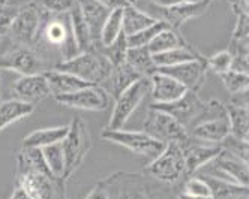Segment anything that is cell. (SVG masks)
<instances>
[{
	"label": "cell",
	"instance_id": "6da1fadb",
	"mask_svg": "<svg viewBox=\"0 0 249 199\" xmlns=\"http://www.w3.org/2000/svg\"><path fill=\"white\" fill-rule=\"evenodd\" d=\"M17 186L32 199H68L65 180L53 175L41 149H21L17 154Z\"/></svg>",
	"mask_w": 249,
	"mask_h": 199
},
{
	"label": "cell",
	"instance_id": "7a4b0ae2",
	"mask_svg": "<svg viewBox=\"0 0 249 199\" xmlns=\"http://www.w3.org/2000/svg\"><path fill=\"white\" fill-rule=\"evenodd\" d=\"M110 199H171V192L156 180L131 172H116L101 182Z\"/></svg>",
	"mask_w": 249,
	"mask_h": 199
},
{
	"label": "cell",
	"instance_id": "3957f363",
	"mask_svg": "<svg viewBox=\"0 0 249 199\" xmlns=\"http://www.w3.org/2000/svg\"><path fill=\"white\" fill-rule=\"evenodd\" d=\"M186 131L189 138H195V141L221 144L230 135L227 106L215 99L204 103L201 113L195 117Z\"/></svg>",
	"mask_w": 249,
	"mask_h": 199
},
{
	"label": "cell",
	"instance_id": "277c9868",
	"mask_svg": "<svg viewBox=\"0 0 249 199\" xmlns=\"http://www.w3.org/2000/svg\"><path fill=\"white\" fill-rule=\"evenodd\" d=\"M51 69L66 72L89 84L99 85L110 78L113 65L96 47H92L90 50L78 52L72 59L56 63Z\"/></svg>",
	"mask_w": 249,
	"mask_h": 199
},
{
	"label": "cell",
	"instance_id": "5b68a950",
	"mask_svg": "<svg viewBox=\"0 0 249 199\" xmlns=\"http://www.w3.org/2000/svg\"><path fill=\"white\" fill-rule=\"evenodd\" d=\"M41 42H44L42 50L50 48L59 52L62 57L60 62L77 56L80 51L74 39L72 29H71L69 14H47L35 45ZM42 50H39L38 52H41Z\"/></svg>",
	"mask_w": 249,
	"mask_h": 199
},
{
	"label": "cell",
	"instance_id": "8992f818",
	"mask_svg": "<svg viewBox=\"0 0 249 199\" xmlns=\"http://www.w3.org/2000/svg\"><path fill=\"white\" fill-rule=\"evenodd\" d=\"M90 146L92 139L86 121L80 117H75L68 126V133L62 141V149L65 156V182L81 166L89 150H90Z\"/></svg>",
	"mask_w": 249,
	"mask_h": 199
},
{
	"label": "cell",
	"instance_id": "52a82bcc",
	"mask_svg": "<svg viewBox=\"0 0 249 199\" xmlns=\"http://www.w3.org/2000/svg\"><path fill=\"white\" fill-rule=\"evenodd\" d=\"M0 69L14 70L24 77L44 74L51 69V66L36 48L12 44L5 52L0 54Z\"/></svg>",
	"mask_w": 249,
	"mask_h": 199
},
{
	"label": "cell",
	"instance_id": "ba28073f",
	"mask_svg": "<svg viewBox=\"0 0 249 199\" xmlns=\"http://www.w3.org/2000/svg\"><path fill=\"white\" fill-rule=\"evenodd\" d=\"M45 17L47 12L42 11L36 2H30L18 8V12H17L8 32L12 42L26 47H35Z\"/></svg>",
	"mask_w": 249,
	"mask_h": 199
},
{
	"label": "cell",
	"instance_id": "9c48e42d",
	"mask_svg": "<svg viewBox=\"0 0 249 199\" xmlns=\"http://www.w3.org/2000/svg\"><path fill=\"white\" fill-rule=\"evenodd\" d=\"M147 177L159 183L173 184L185 175V159L179 144L170 142L165 146L162 153L156 156L144 168Z\"/></svg>",
	"mask_w": 249,
	"mask_h": 199
},
{
	"label": "cell",
	"instance_id": "30bf717a",
	"mask_svg": "<svg viewBox=\"0 0 249 199\" xmlns=\"http://www.w3.org/2000/svg\"><path fill=\"white\" fill-rule=\"evenodd\" d=\"M150 90L149 78H141L126 88L122 95L116 98V103L108 121V131H120L124 128L126 121L132 117L135 110L144 99L146 93Z\"/></svg>",
	"mask_w": 249,
	"mask_h": 199
},
{
	"label": "cell",
	"instance_id": "8fae6325",
	"mask_svg": "<svg viewBox=\"0 0 249 199\" xmlns=\"http://www.w3.org/2000/svg\"><path fill=\"white\" fill-rule=\"evenodd\" d=\"M143 132L152 136L153 139L161 141L164 144L174 142V144H179V146H183L189 139V133L186 128H183V126L177 120H174L171 116L162 111H158L155 108H150V111L144 121Z\"/></svg>",
	"mask_w": 249,
	"mask_h": 199
},
{
	"label": "cell",
	"instance_id": "7c38bea8",
	"mask_svg": "<svg viewBox=\"0 0 249 199\" xmlns=\"http://www.w3.org/2000/svg\"><path fill=\"white\" fill-rule=\"evenodd\" d=\"M102 138L110 142L119 144V146L131 150L135 154L146 156L152 160L156 156L161 154L167 146V144H164L161 141L153 139L143 131L138 132V131H124V129H120V131L105 129L102 132Z\"/></svg>",
	"mask_w": 249,
	"mask_h": 199
},
{
	"label": "cell",
	"instance_id": "4fadbf2b",
	"mask_svg": "<svg viewBox=\"0 0 249 199\" xmlns=\"http://www.w3.org/2000/svg\"><path fill=\"white\" fill-rule=\"evenodd\" d=\"M60 105L86 111H105L110 106V93L101 85H90L78 92L54 98Z\"/></svg>",
	"mask_w": 249,
	"mask_h": 199
},
{
	"label": "cell",
	"instance_id": "5bb4252c",
	"mask_svg": "<svg viewBox=\"0 0 249 199\" xmlns=\"http://www.w3.org/2000/svg\"><path fill=\"white\" fill-rule=\"evenodd\" d=\"M213 0H197V2H189V3H182L176 6H158L153 3V11L156 15L153 18L159 21H164L173 29H179L182 24H185L189 20L204 15Z\"/></svg>",
	"mask_w": 249,
	"mask_h": 199
},
{
	"label": "cell",
	"instance_id": "9a60e30c",
	"mask_svg": "<svg viewBox=\"0 0 249 199\" xmlns=\"http://www.w3.org/2000/svg\"><path fill=\"white\" fill-rule=\"evenodd\" d=\"M159 72L174 78L177 83H180L189 92L197 93L198 90L204 85L206 77H207V66H206V59H198L186 62L177 66H170V67H158Z\"/></svg>",
	"mask_w": 249,
	"mask_h": 199
},
{
	"label": "cell",
	"instance_id": "2e32d148",
	"mask_svg": "<svg viewBox=\"0 0 249 199\" xmlns=\"http://www.w3.org/2000/svg\"><path fill=\"white\" fill-rule=\"evenodd\" d=\"M204 106V102L198 98L195 92H188L174 102L170 103H153L150 108H155L158 111H162L168 116H171L174 120L179 121L183 128L188 129V126L195 120Z\"/></svg>",
	"mask_w": 249,
	"mask_h": 199
},
{
	"label": "cell",
	"instance_id": "e0dca14e",
	"mask_svg": "<svg viewBox=\"0 0 249 199\" xmlns=\"http://www.w3.org/2000/svg\"><path fill=\"white\" fill-rule=\"evenodd\" d=\"M210 164H213V169H212V174H207V175L248 187L249 168L246 162H243L242 159L222 150L219 156L213 162H210Z\"/></svg>",
	"mask_w": 249,
	"mask_h": 199
},
{
	"label": "cell",
	"instance_id": "ac0fdd59",
	"mask_svg": "<svg viewBox=\"0 0 249 199\" xmlns=\"http://www.w3.org/2000/svg\"><path fill=\"white\" fill-rule=\"evenodd\" d=\"M180 147L185 159V174L188 175H192L203 166L209 165L222 151L221 144H207L201 141L191 142V138Z\"/></svg>",
	"mask_w": 249,
	"mask_h": 199
},
{
	"label": "cell",
	"instance_id": "d6986e66",
	"mask_svg": "<svg viewBox=\"0 0 249 199\" xmlns=\"http://www.w3.org/2000/svg\"><path fill=\"white\" fill-rule=\"evenodd\" d=\"M12 92L15 95L14 99H18L24 103L36 105L51 96L48 83L44 74L39 75H24L20 77L12 85Z\"/></svg>",
	"mask_w": 249,
	"mask_h": 199
},
{
	"label": "cell",
	"instance_id": "ffe728a7",
	"mask_svg": "<svg viewBox=\"0 0 249 199\" xmlns=\"http://www.w3.org/2000/svg\"><path fill=\"white\" fill-rule=\"evenodd\" d=\"M150 83V92L155 103H170L177 99H180L188 90L177 83L174 78L162 74V72L156 70L153 75L149 77Z\"/></svg>",
	"mask_w": 249,
	"mask_h": 199
},
{
	"label": "cell",
	"instance_id": "44dd1931",
	"mask_svg": "<svg viewBox=\"0 0 249 199\" xmlns=\"http://www.w3.org/2000/svg\"><path fill=\"white\" fill-rule=\"evenodd\" d=\"M77 6L80 8L84 20L89 26V30H90L93 47L99 45L101 29L111 11L102 6L99 2H96V0H77Z\"/></svg>",
	"mask_w": 249,
	"mask_h": 199
},
{
	"label": "cell",
	"instance_id": "7402d4cb",
	"mask_svg": "<svg viewBox=\"0 0 249 199\" xmlns=\"http://www.w3.org/2000/svg\"><path fill=\"white\" fill-rule=\"evenodd\" d=\"M44 77L48 83L50 92L53 96H62V95H69L78 92L81 88L90 87L93 84H89L74 75L66 74V72L62 70H56V69H50L47 72H44Z\"/></svg>",
	"mask_w": 249,
	"mask_h": 199
},
{
	"label": "cell",
	"instance_id": "603a6c76",
	"mask_svg": "<svg viewBox=\"0 0 249 199\" xmlns=\"http://www.w3.org/2000/svg\"><path fill=\"white\" fill-rule=\"evenodd\" d=\"M209 190H210V199H248L249 190L245 186L236 184V183H230L225 180L212 177L207 174L200 175Z\"/></svg>",
	"mask_w": 249,
	"mask_h": 199
},
{
	"label": "cell",
	"instance_id": "cb8c5ba5",
	"mask_svg": "<svg viewBox=\"0 0 249 199\" xmlns=\"http://www.w3.org/2000/svg\"><path fill=\"white\" fill-rule=\"evenodd\" d=\"M68 133V126H56V128H45L30 132L23 139L24 149H44L56 142H62Z\"/></svg>",
	"mask_w": 249,
	"mask_h": 199
},
{
	"label": "cell",
	"instance_id": "d4e9b609",
	"mask_svg": "<svg viewBox=\"0 0 249 199\" xmlns=\"http://www.w3.org/2000/svg\"><path fill=\"white\" fill-rule=\"evenodd\" d=\"M158 20L149 12L141 11L137 5H128L123 8V33L124 36L135 34L141 30L155 24Z\"/></svg>",
	"mask_w": 249,
	"mask_h": 199
},
{
	"label": "cell",
	"instance_id": "484cf974",
	"mask_svg": "<svg viewBox=\"0 0 249 199\" xmlns=\"http://www.w3.org/2000/svg\"><path fill=\"white\" fill-rule=\"evenodd\" d=\"M35 111V106L24 103L18 99H9L0 102V132L12 123L29 117Z\"/></svg>",
	"mask_w": 249,
	"mask_h": 199
},
{
	"label": "cell",
	"instance_id": "4316f807",
	"mask_svg": "<svg viewBox=\"0 0 249 199\" xmlns=\"http://www.w3.org/2000/svg\"><path fill=\"white\" fill-rule=\"evenodd\" d=\"M124 62H126L137 74H140L143 78H149L158 70L147 47L128 48L126 56H124Z\"/></svg>",
	"mask_w": 249,
	"mask_h": 199
},
{
	"label": "cell",
	"instance_id": "83f0119b",
	"mask_svg": "<svg viewBox=\"0 0 249 199\" xmlns=\"http://www.w3.org/2000/svg\"><path fill=\"white\" fill-rule=\"evenodd\" d=\"M140 74L126 63V62H122L116 66H113L111 69V74H110V84H111V92L113 96L117 98L119 95H122L124 90L129 88L134 83H137L138 80H141Z\"/></svg>",
	"mask_w": 249,
	"mask_h": 199
},
{
	"label": "cell",
	"instance_id": "f1b7e54d",
	"mask_svg": "<svg viewBox=\"0 0 249 199\" xmlns=\"http://www.w3.org/2000/svg\"><path fill=\"white\" fill-rule=\"evenodd\" d=\"M228 113L230 123V135L239 138L242 141H248L249 138V111L248 106H234L225 105Z\"/></svg>",
	"mask_w": 249,
	"mask_h": 199
},
{
	"label": "cell",
	"instance_id": "f546056e",
	"mask_svg": "<svg viewBox=\"0 0 249 199\" xmlns=\"http://www.w3.org/2000/svg\"><path fill=\"white\" fill-rule=\"evenodd\" d=\"M153 62L156 67H170V66H177L186 62L192 60H198L203 59V56L195 52L191 47H180V48H174L161 54H153Z\"/></svg>",
	"mask_w": 249,
	"mask_h": 199
},
{
	"label": "cell",
	"instance_id": "4dcf8cb0",
	"mask_svg": "<svg viewBox=\"0 0 249 199\" xmlns=\"http://www.w3.org/2000/svg\"><path fill=\"white\" fill-rule=\"evenodd\" d=\"M69 20H71V29H72V34L75 44L78 47V51H86L90 50L93 47V41H92V34L90 30H89V26L84 20V17L80 11V8L75 5L69 12Z\"/></svg>",
	"mask_w": 249,
	"mask_h": 199
},
{
	"label": "cell",
	"instance_id": "1f68e13d",
	"mask_svg": "<svg viewBox=\"0 0 249 199\" xmlns=\"http://www.w3.org/2000/svg\"><path fill=\"white\" fill-rule=\"evenodd\" d=\"M180 47H189V45L185 42V39L176 29L167 27L155 36L153 41L147 45V50L153 56V54H161V52H165L174 48H180Z\"/></svg>",
	"mask_w": 249,
	"mask_h": 199
},
{
	"label": "cell",
	"instance_id": "d6a6232c",
	"mask_svg": "<svg viewBox=\"0 0 249 199\" xmlns=\"http://www.w3.org/2000/svg\"><path fill=\"white\" fill-rule=\"evenodd\" d=\"M123 32V9H114L107 17V20L101 29L99 47H110ZM98 47V45H96Z\"/></svg>",
	"mask_w": 249,
	"mask_h": 199
},
{
	"label": "cell",
	"instance_id": "836d02e7",
	"mask_svg": "<svg viewBox=\"0 0 249 199\" xmlns=\"http://www.w3.org/2000/svg\"><path fill=\"white\" fill-rule=\"evenodd\" d=\"M42 150L45 164L48 169L51 171L53 175H56L59 178H63V171H65V156H63V149H62V142L51 144L47 146Z\"/></svg>",
	"mask_w": 249,
	"mask_h": 199
},
{
	"label": "cell",
	"instance_id": "e575fe53",
	"mask_svg": "<svg viewBox=\"0 0 249 199\" xmlns=\"http://www.w3.org/2000/svg\"><path fill=\"white\" fill-rule=\"evenodd\" d=\"M170 27L168 24H165L164 21H156L155 24L149 26L147 29L144 30H141L135 34H131V36H126V44H128V48H137V47H147L155 36L159 33V32H162L164 29Z\"/></svg>",
	"mask_w": 249,
	"mask_h": 199
},
{
	"label": "cell",
	"instance_id": "d590c367",
	"mask_svg": "<svg viewBox=\"0 0 249 199\" xmlns=\"http://www.w3.org/2000/svg\"><path fill=\"white\" fill-rule=\"evenodd\" d=\"M219 77H221L224 87L230 92V95L248 92V87H249V75L248 74L230 69V70L224 72V74H221Z\"/></svg>",
	"mask_w": 249,
	"mask_h": 199
},
{
	"label": "cell",
	"instance_id": "8d00e7d4",
	"mask_svg": "<svg viewBox=\"0 0 249 199\" xmlns=\"http://www.w3.org/2000/svg\"><path fill=\"white\" fill-rule=\"evenodd\" d=\"M104 56L108 59L111 62L113 66L124 62V56H126V51H128V44H126V36H124V33L122 32V34L119 36V38L110 45V47H96Z\"/></svg>",
	"mask_w": 249,
	"mask_h": 199
},
{
	"label": "cell",
	"instance_id": "74e56055",
	"mask_svg": "<svg viewBox=\"0 0 249 199\" xmlns=\"http://www.w3.org/2000/svg\"><path fill=\"white\" fill-rule=\"evenodd\" d=\"M231 63H233V56L228 50L219 51L216 54H213L209 59H206V66L207 70L215 72V74L221 75L224 72L231 69Z\"/></svg>",
	"mask_w": 249,
	"mask_h": 199
},
{
	"label": "cell",
	"instance_id": "f35d334b",
	"mask_svg": "<svg viewBox=\"0 0 249 199\" xmlns=\"http://www.w3.org/2000/svg\"><path fill=\"white\" fill-rule=\"evenodd\" d=\"M221 147H222V150L231 153L233 156L242 159L243 162H246V164H248V154H249V144H248V141H242L239 138H234V136L228 135L221 142Z\"/></svg>",
	"mask_w": 249,
	"mask_h": 199
},
{
	"label": "cell",
	"instance_id": "ab89813d",
	"mask_svg": "<svg viewBox=\"0 0 249 199\" xmlns=\"http://www.w3.org/2000/svg\"><path fill=\"white\" fill-rule=\"evenodd\" d=\"M38 6L47 14H69L77 0H36Z\"/></svg>",
	"mask_w": 249,
	"mask_h": 199
},
{
	"label": "cell",
	"instance_id": "60d3db41",
	"mask_svg": "<svg viewBox=\"0 0 249 199\" xmlns=\"http://www.w3.org/2000/svg\"><path fill=\"white\" fill-rule=\"evenodd\" d=\"M183 192L191 196H198V198H210V190L206 184V182L201 177H191L185 183Z\"/></svg>",
	"mask_w": 249,
	"mask_h": 199
},
{
	"label": "cell",
	"instance_id": "b9f144b4",
	"mask_svg": "<svg viewBox=\"0 0 249 199\" xmlns=\"http://www.w3.org/2000/svg\"><path fill=\"white\" fill-rule=\"evenodd\" d=\"M17 12H18V8L17 6L0 5V36H2V38L5 34H8Z\"/></svg>",
	"mask_w": 249,
	"mask_h": 199
},
{
	"label": "cell",
	"instance_id": "7bdbcfd3",
	"mask_svg": "<svg viewBox=\"0 0 249 199\" xmlns=\"http://www.w3.org/2000/svg\"><path fill=\"white\" fill-rule=\"evenodd\" d=\"M84 199H110V198H108V193H107L105 186L99 182L90 192H89V195Z\"/></svg>",
	"mask_w": 249,
	"mask_h": 199
},
{
	"label": "cell",
	"instance_id": "ee69618b",
	"mask_svg": "<svg viewBox=\"0 0 249 199\" xmlns=\"http://www.w3.org/2000/svg\"><path fill=\"white\" fill-rule=\"evenodd\" d=\"M102 6H105L108 11H114V9H123L126 8L129 3L126 0H96Z\"/></svg>",
	"mask_w": 249,
	"mask_h": 199
},
{
	"label": "cell",
	"instance_id": "f6af8a7d",
	"mask_svg": "<svg viewBox=\"0 0 249 199\" xmlns=\"http://www.w3.org/2000/svg\"><path fill=\"white\" fill-rule=\"evenodd\" d=\"M230 105L234 106H248V92H240L236 95H231Z\"/></svg>",
	"mask_w": 249,
	"mask_h": 199
},
{
	"label": "cell",
	"instance_id": "bcb514c9",
	"mask_svg": "<svg viewBox=\"0 0 249 199\" xmlns=\"http://www.w3.org/2000/svg\"><path fill=\"white\" fill-rule=\"evenodd\" d=\"M189 2H197V0H155V5H158V6H176V5L189 3Z\"/></svg>",
	"mask_w": 249,
	"mask_h": 199
},
{
	"label": "cell",
	"instance_id": "7dc6e473",
	"mask_svg": "<svg viewBox=\"0 0 249 199\" xmlns=\"http://www.w3.org/2000/svg\"><path fill=\"white\" fill-rule=\"evenodd\" d=\"M9 199H32L21 187H18V186H17L15 187V190H14V193L11 195V198Z\"/></svg>",
	"mask_w": 249,
	"mask_h": 199
},
{
	"label": "cell",
	"instance_id": "c3c4849f",
	"mask_svg": "<svg viewBox=\"0 0 249 199\" xmlns=\"http://www.w3.org/2000/svg\"><path fill=\"white\" fill-rule=\"evenodd\" d=\"M177 199H210V198H198V196H191L185 192L179 193V196H177Z\"/></svg>",
	"mask_w": 249,
	"mask_h": 199
},
{
	"label": "cell",
	"instance_id": "681fc988",
	"mask_svg": "<svg viewBox=\"0 0 249 199\" xmlns=\"http://www.w3.org/2000/svg\"><path fill=\"white\" fill-rule=\"evenodd\" d=\"M126 2H128L129 5H137V2H138V0H126Z\"/></svg>",
	"mask_w": 249,
	"mask_h": 199
},
{
	"label": "cell",
	"instance_id": "f907efd6",
	"mask_svg": "<svg viewBox=\"0 0 249 199\" xmlns=\"http://www.w3.org/2000/svg\"><path fill=\"white\" fill-rule=\"evenodd\" d=\"M9 0H0V5H8Z\"/></svg>",
	"mask_w": 249,
	"mask_h": 199
},
{
	"label": "cell",
	"instance_id": "816d5d0a",
	"mask_svg": "<svg viewBox=\"0 0 249 199\" xmlns=\"http://www.w3.org/2000/svg\"><path fill=\"white\" fill-rule=\"evenodd\" d=\"M0 42H2V36H0Z\"/></svg>",
	"mask_w": 249,
	"mask_h": 199
},
{
	"label": "cell",
	"instance_id": "f5cc1de1",
	"mask_svg": "<svg viewBox=\"0 0 249 199\" xmlns=\"http://www.w3.org/2000/svg\"><path fill=\"white\" fill-rule=\"evenodd\" d=\"M0 102H2V98H0Z\"/></svg>",
	"mask_w": 249,
	"mask_h": 199
}]
</instances>
